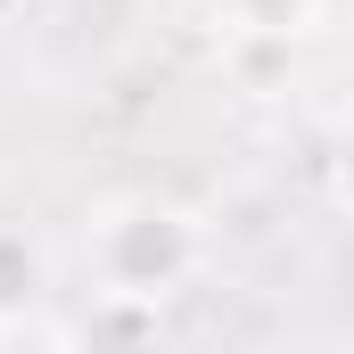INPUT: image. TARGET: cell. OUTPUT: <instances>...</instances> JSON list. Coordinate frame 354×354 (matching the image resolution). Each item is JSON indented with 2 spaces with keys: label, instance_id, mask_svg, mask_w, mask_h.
Returning a JSON list of instances; mask_svg holds the SVG:
<instances>
[{
  "label": "cell",
  "instance_id": "obj_3",
  "mask_svg": "<svg viewBox=\"0 0 354 354\" xmlns=\"http://www.w3.org/2000/svg\"><path fill=\"white\" fill-rule=\"evenodd\" d=\"M223 75L248 99H280L297 75V41H264V33H223Z\"/></svg>",
  "mask_w": 354,
  "mask_h": 354
},
{
  "label": "cell",
  "instance_id": "obj_2",
  "mask_svg": "<svg viewBox=\"0 0 354 354\" xmlns=\"http://www.w3.org/2000/svg\"><path fill=\"white\" fill-rule=\"evenodd\" d=\"M66 354H157V305H132V297H91V313L75 322Z\"/></svg>",
  "mask_w": 354,
  "mask_h": 354
},
{
  "label": "cell",
  "instance_id": "obj_5",
  "mask_svg": "<svg viewBox=\"0 0 354 354\" xmlns=\"http://www.w3.org/2000/svg\"><path fill=\"white\" fill-rule=\"evenodd\" d=\"M33 288H41V256L25 248V231H0V322H8V313H25V305H33Z\"/></svg>",
  "mask_w": 354,
  "mask_h": 354
},
{
  "label": "cell",
  "instance_id": "obj_6",
  "mask_svg": "<svg viewBox=\"0 0 354 354\" xmlns=\"http://www.w3.org/2000/svg\"><path fill=\"white\" fill-rule=\"evenodd\" d=\"M17 8H25V0H0V25H8V17H17Z\"/></svg>",
  "mask_w": 354,
  "mask_h": 354
},
{
  "label": "cell",
  "instance_id": "obj_7",
  "mask_svg": "<svg viewBox=\"0 0 354 354\" xmlns=\"http://www.w3.org/2000/svg\"><path fill=\"white\" fill-rule=\"evenodd\" d=\"M58 354H66V346H58Z\"/></svg>",
  "mask_w": 354,
  "mask_h": 354
},
{
  "label": "cell",
  "instance_id": "obj_1",
  "mask_svg": "<svg viewBox=\"0 0 354 354\" xmlns=\"http://www.w3.org/2000/svg\"><path fill=\"white\" fill-rule=\"evenodd\" d=\"M83 264H91V280H99V297L165 305L174 288L198 280V264H206V231H198L189 206L132 189V198H107V206L83 223Z\"/></svg>",
  "mask_w": 354,
  "mask_h": 354
},
{
  "label": "cell",
  "instance_id": "obj_4",
  "mask_svg": "<svg viewBox=\"0 0 354 354\" xmlns=\"http://www.w3.org/2000/svg\"><path fill=\"white\" fill-rule=\"evenodd\" d=\"M330 0H223V33H264V41H305Z\"/></svg>",
  "mask_w": 354,
  "mask_h": 354
}]
</instances>
